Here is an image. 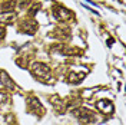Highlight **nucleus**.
<instances>
[{"instance_id":"1","label":"nucleus","mask_w":126,"mask_h":125,"mask_svg":"<svg viewBox=\"0 0 126 125\" xmlns=\"http://www.w3.org/2000/svg\"><path fill=\"white\" fill-rule=\"evenodd\" d=\"M32 70H33V73L36 76H45V75H47V72H49V68H47L46 65H43V63H34Z\"/></svg>"},{"instance_id":"2","label":"nucleus","mask_w":126,"mask_h":125,"mask_svg":"<svg viewBox=\"0 0 126 125\" xmlns=\"http://www.w3.org/2000/svg\"><path fill=\"white\" fill-rule=\"evenodd\" d=\"M0 82H1V85L3 86H6V88H9V89H15L16 88L15 83H13V81L10 79V76H9L4 70L0 72Z\"/></svg>"},{"instance_id":"3","label":"nucleus","mask_w":126,"mask_h":125,"mask_svg":"<svg viewBox=\"0 0 126 125\" xmlns=\"http://www.w3.org/2000/svg\"><path fill=\"white\" fill-rule=\"evenodd\" d=\"M96 108L100 109L102 112H105V114H110V112L113 111V105H112L109 101H99L96 104Z\"/></svg>"},{"instance_id":"4","label":"nucleus","mask_w":126,"mask_h":125,"mask_svg":"<svg viewBox=\"0 0 126 125\" xmlns=\"http://www.w3.org/2000/svg\"><path fill=\"white\" fill-rule=\"evenodd\" d=\"M13 19H15V13L13 12H3L0 15V20L4 22V23H12Z\"/></svg>"},{"instance_id":"5","label":"nucleus","mask_w":126,"mask_h":125,"mask_svg":"<svg viewBox=\"0 0 126 125\" xmlns=\"http://www.w3.org/2000/svg\"><path fill=\"white\" fill-rule=\"evenodd\" d=\"M55 16H56V19H67V17H70V13L66 10V9H63V7H59L57 10L55 12Z\"/></svg>"},{"instance_id":"6","label":"nucleus","mask_w":126,"mask_h":125,"mask_svg":"<svg viewBox=\"0 0 126 125\" xmlns=\"http://www.w3.org/2000/svg\"><path fill=\"white\" fill-rule=\"evenodd\" d=\"M4 33H6L4 27H0V39H1V38H4Z\"/></svg>"},{"instance_id":"7","label":"nucleus","mask_w":126,"mask_h":125,"mask_svg":"<svg viewBox=\"0 0 126 125\" xmlns=\"http://www.w3.org/2000/svg\"><path fill=\"white\" fill-rule=\"evenodd\" d=\"M4 98H6V96H4V95H1V94H0V101H3V99H4Z\"/></svg>"}]
</instances>
